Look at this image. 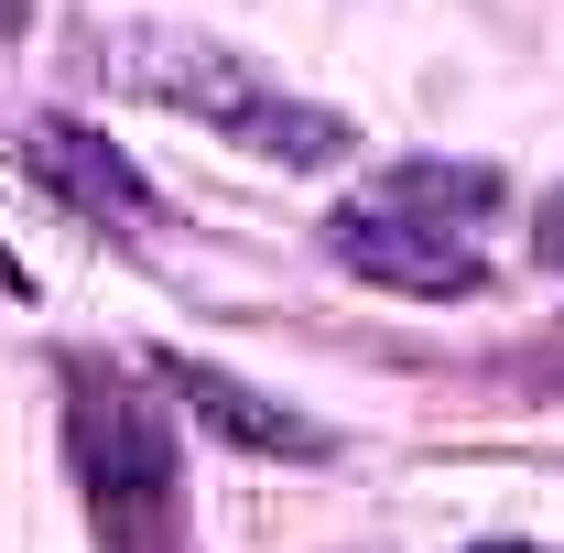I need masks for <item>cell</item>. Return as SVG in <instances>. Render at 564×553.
Segmentation results:
<instances>
[{
	"label": "cell",
	"instance_id": "cell-6",
	"mask_svg": "<svg viewBox=\"0 0 564 553\" xmlns=\"http://www.w3.org/2000/svg\"><path fill=\"white\" fill-rule=\"evenodd\" d=\"M369 207L434 217V228H467V217H489V207H499V174H489V163H445V152H413V163L369 174Z\"/></svg>",
	"mask_w": 564,
	"mask_h": 553
},
{
	"label": "cell",
	"instance_id": "cell-2",
	"mask_svg": "<svg viewBox=\"0 0 564 553\" xmlns=\"http://www.w3.org/2000/svg\"><path fill=\"white\" fill-rule=\"evenodd\" d=\"M66 445H76V478H87V510H98V532L109 543H141V532H163V510H174V445H163V423L152 402H131L120 380H98V369H66Z\"/></svg>",
	"mask_w": 564,
	"mask_h": 553
},
{
	"label": "cell",
	"instance_id": "cell-8",
	"mask_svg": "<svg viewBox=\"0 0 564 553\" xmlns=\"http://www.w3.org/2000/svg\"><path fill=\"white\" fill-rule=\"evenodd\" d=\"M33 33V0H0V44H22Z\"/></svg>",
	"mask_w": 564,
	"mask_h": 553
},
{
	"label": "cell",
	"instance_id": "cell-10",
	"mask_svg": "<svg viewBox=\"0 0 564 553\" xmlns=\"http://www.w3.org/2000/svg\"><path fill=\"white\" fill-rule=\"evenodd\" d=\"M478 553H543V543H478Z\"/></svg>",
	"mask_w": 564,
	"mask_h": 553
},
{
	"label": "cell",
	"instance_id": "cell-7",
	"mask_svg": "<svg viewBox=\"0 0 564 553\" xmlns=\"http://www.w3.org/2000/svg\"><path fill=\"white\" fill-rule=\"evenodd\" d=\"M532 261H543V272H564V185L543 196V217H532Z\"/></svg>",
	"mask_w": 564,
	"mask_h": 553
},
{
	"label": "cell",
	"instance_id": "cell-4",
	"mask_svg": "<svg viewBox=\"0 0 564 553\" xmlns=\"http://www.w3.org/2000/svg\"><path fill=\"white\" fill-rule=\"evenodd\" d=\"M11 163L44 185V196H66L76 217H98V228H152L163 217V196H152V174H141L131 152L109 131H87V120H66V109H33L22 131H11Z\"/></svg>",
	"mask_w": 564,
	"mask_h": 553
},
{
	"label": "cell",
	"instance_id": "cell-9",
	"mask_svg": "<svg viewBox=\"0 0 564 553\" xmlns=\"http://www.w3.org/2000/svg\"><path fill=\"white\" fill-rule=\"evenodd\" d=\"M0 293H22V304H33V272H22V250H0Z\"/></svg>",
	"mask_w": 564,
	"mask_h": 553
},
{
	"label": "cell",
	"instance_id": "cell-1",
	"mask_svg": "<svg viewBox=\"0 0 564 553\" xmlns=\"http://www.w3.org/2000/svg\"><path fill=\"white\" fill-rule=\"evenodd\" d=\"M98 55H109V66L131 76L141 98L185 109L196 131H217L228 152H250V163H293V174H326V163H348V152H358L348 109H326V98L282 87L272 66H250V55H239V44H217V33L131 22L120 44L98 33Z\"/></svg>",
	"mask_w": 564,
	"mask_h": 553
},
{
	"label": "cell",
	"instance_id": "cell-5",
	"mask_svg": "<svg viewBox=\"0 0 564 553\" xmlns=\"http://www.w3.org/2000/svg\"><path fill=\"white\" fill-rule=\"evenodd\" d=\"M152 380L185 402V413L207 423V434H228L239 456H282V467H326L337 456V434L315 413H293V402H272V391H250V380H228L217 358H185V347H152Z\"/></svg>",
	"mask_w": 564,
	"mask_h": 553
},
{
	"label": "cell",
	"instance_id": "cell-3",
	"mask_svg": "<svg viewBox=\"0 0 564 553\" xmlns=\"http://www.w3.org/2000/svg\"><path fill=\"white\" fill-rule=\"evenodd\" d=\"M326 261L358 272V282H380V293H413V304H467V293H489V261H478L467 228L369 207V196H348V207L326 217Z\"/></svg>",
	"mask_w": 564,
	"mask_h": 553
}]
</instances>
